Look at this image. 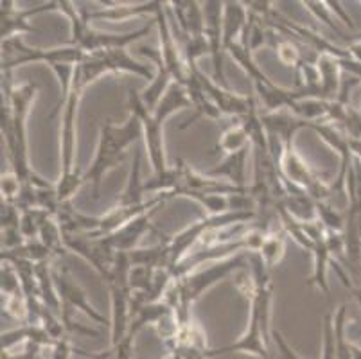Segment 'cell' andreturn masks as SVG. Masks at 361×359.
I'll return each instance as SVG.
<instances>
[{"mask_svg": "<svg viewBox=\"0 0 361 359\" xmlns=\"http://www.w3.org/2000/svg\"><path fill=\"white\" fill-rule=\"evenodd\" d=\"M245 266H250V253L246 252L238 253L234 257H228L225 261L214 262V264L209 266L207 269L189 273V275H183L171 282L169 289H167L166 296H164V300L171 305L178 325L192 320L191 309L203 293L209 291L212 286L223 281L225 276L245 268Z\"/></svg>", "mask_w": 361, "mask_h": 359, "instance_id": "obj_4", "label": "cell"}, {"mask_svg": "<svg viewBox=\"0 0 361 359\" xmlns=\"http://www.w3.org/2000/svg\"><path fill=\"white\" fill-rule=\"evenodd\" d=\"M22 182L13 173L2 174V182H0V190H2V202L13 203L15 205L20 194Z\"/></svg>", "mask_w": 361, "mask_h": 359, "instance_id": "obj_27", "label": "cell"}, {"mask_svg": "<svg viewBox=\"0 0 361 359\" xmlns=\"http://www.w3.org/2000/svg\"><path fill=\"white\" fill-rule=\"evenodd\" d=\"M60 11H63L67 18L71 20V45L81 49L85 54L110 51V49H126L128 45L147 36L151 31V24H147L146 28H140L133 32H126V35H108V32L94 31L88 25V20L81 15L80 9L75 8L74 2L61 0Z\"/></svg>", "mask_w": 361, "mask_h": 359, "instance_id": "obj_7", "label": "cell"}, {"mask_svg": "<svg viewBox=\"0 0 361 359\" xmlns=\"http://www.w3.org/2000/svg\"><path fill=\"white\" fill-rule=\"evenodd\" d=\"M162 207L164 205H160V207H157V209L149 210V212L142 214V216H139L137 219H133L131 223H128L126 226L119 229L117 232L111 233V236L104 237V239L108 241V245H110L111 248L119 253L133 252L137 246V243L140 241V237H142L144 233L149 232V230H155L153 229V223H151V217H153V214L155 212H159Z\"/></svg>", "mask_w": 361, "mask_h": 359, "instance_id": "obj_15", "label": "cell"}, {"mask_svg": "<svg viewBox=\"0 0 361 359\" xmlns=\"http://www.w3.org/2000/svg\"><path fill=\"white\" fill-rule=\"evenodd\" d=\"M350 150H353V154L361 162V138H350Z\"/></svg>", "mask_w": 361, "mask_h": 359, "instance_id": "obj_29", "label": "cell"}, {"mask_svg": "<svg viewBox=\"0 0 361 359\" xmlns=\"http://www.w3.org/2000/svg\"><path fill=\"white\" fill-rule=\"evenodd\" d=\"M142 173V151L137 150L135 157H133V164H131L130 176H128V183L124 187L123 193L116 200L117 207H140L147 202L144 200V182L140 178Z\"/></svg>", "mask_w": 361, "mask_h": 359, "instance_id": "obj_20", "label": "cell"}, {"mask_svg": "<svg viewBox=\"0 0 361 359\" xmlns=\"http://www.w3.org/2000/svg\"><path fill=\"white\" fill-rule=\"evenodd\" d=\"M183 108H192L191 99H189L187 92L176 83L171 85L169 90L164 94L162 101L155 108V111L147 110L139 92L133 90V88L128 90V110H130V114L137 115L142 123L144 144H146L147 157H149L151 167H153V176L160 178L171 169L166 160V150H164V123L175 111L183 110Z\"/></svg>", "mask_w": 361, "mask_h": 359, "instance_id": "obj_3", "label": "cell"}, {"mask_svg": "<svg viewBox=\"0 0 361 359\" xmlns=\"http://www.w3.org/2000/svg\"><path fill=\"white\" fill-rule=\"evenodd\" d=\"M63 241L65 248L80 253L85 261L90 262L101 273L103 279L110 275L119 252L111 248L104 237H92L88 233H78V236H63Z\"/></svg>", "mask_w": 361, "mask_h": 359, "instance_id": "obj_12", "label": "cell"}, {"mask_svg": "<svg viewBox=\"0 0 361 359\" xmlns=\"http://www.w3.org/2000/svg\"><path fill=\"white\" fill-rule=\"evenodd\" d=\"M354 284L360 286V288H361V269H360V275H357V279H356V281H354Z\"/></svg>", "mask_w": 361, "mask_h": 359, "instance_id": "obj_31", "label": "cell"}, {"mask_svg": "<svg viewBox=\"0 0 361 359\" xmlns=\"http://www.w3.org/2000/svg\"><path fill=\"white\" fill-rule=\"evenodd\" d=\"M318 75H320V99L334 101L341 88V65L340 58L331 54H320L314 59Z\"/></svg>", "mask_w": 361, "mask_h": 359, "instance_id": "obj_16", "label": "cell"}, {"mask_svg": "<svg viewBox=\"0 0 361 359\" xmlns=\"http://www.w3.org/2000/svg\"><path fill=\"white\" fill-rule=\"evenodd\" d=\"M85 85L81 83L80 75L74 71V79L63 103V115H61V178L56 190L60 203H68L80 187L83 185V174L75 171V117L80 107L81 95Z\"/></svg>", "mask_w": 361, "mask_h": 359, "instance_id": "obj_6", "label": "cell"}, {"mask_svg": "<svg viewBox=\"0 0 361 359\" xmlns=\"http://www.w3.org/2000/svg\"><path fill=\"white\" fill-rule=\"evenodd\" d=\"M137 52H139L140 56H144V58H147L151 61V63H155L157 67V75L155 79L151 81L149 87L144 88L142 94H140V97H142V103L146 104V108L149 111H155V108L159 107V103L162 101L164 94H166L167 90H169V87L173 83V78H171L169 71L166 68V63H164L162 59V52H160V49H153V47H146V45H140L139 49H137Z\"/></svg>", "mask_w": 361, "mask_h": 359, "instance_id": "obj_14", "label": "cell"}, {"mask_svg": "<svg viewBox=\"0 0 361 359\" xmlns=\"http://www.w3.org/2000/svg\"><path fill=\"white\" fill-rule=\"evenodd\" d=\"M248 153L250 147L238 151V153L226 154L219 166L212 167L207 171V176L212 178H226V182L232 185L239 187V189H248L250 185H246V160H248Z\"/></svg>", "mask_w": 361, "mask_h": 359, "instance_id": "obj_17", "label": "cell"}, {"mask_svg": "<svg viewBox=\"0 0 361 359\" xmlns=\"http://www.w3.org/2000/svg\"><path fill=\"white\" fill-rule=\"evenodd\" d=\"M140 137H144L142 123L133 114H130V117H128L123 126H117L111 121L101 124L96 158L90 164V167L83 173V183H92L96 200L99 197L101 183H103L108 171H111L123 162L128 147L133 146Z\"/></svg>", "mask_w": 361, "mask_h": 359, "instance_id": "obj_5", "label": "cell"}, {"mask_svg": "<svg viewBox=\"0 0 361 359\" xmlns=\"http://www.w3.org/2000/svg\"><path fill=\"white\" fill-rule=\"evenodd\" d=\"M218 147L226 154L238 153V151L250 147V137H248V131H246V128L243 126V123L228 128V130L223 133V137L219 138Z\"/></svg>", "mask_w": 361, "mask_h": 359, "instance_id": "obj_24", "label": "cell"}, {"mask_svg": "<svg viewBox=\"0 0 361 359\" xmlns=\"http://www.w3.org/2000/svg\"><path fill=\"white\" fill-rule=\"evenodd\" d=\"M360 114H361V110H360Z\"/></svg>", "mask_w": 361, "mask_h": 359, "instance_id": "obj_32", "label": "cell"}, {"mask_svg": "<svg viewBox=\"0 0 361 359\" xmlns=\"http://www.w3.org/2000/svg\"><path fill=\"white\" fill-rule=\"evenodd\" d=\"M54 282L61 298V322H63L67 331H78L85 332V334H97V332L92 331V329L74 324L72 315H74L75 311L85 312V315L90 316V320L96 322V324H108L106 318L88 302L87 293H85L83 288L74 281V276L71 275V272H68L67 268H61L58 269V272H54Z\"/></svg>", "mask_w": 361, "mask_h": 359, "instance_id": "obj_10", "label": "cell"}, {"mask_svg": "<svg viewBox=\"0 0 361 359\" xmlns=\"http://www.w3.org/2000/svg\"><path fill=\"white\" fill-rule=\"evenodd\" d=\"M250 266L252 273H254V281H252L250 289H246V293L250 295L248 329L235 343L207 352V355L226 354V352H250V354H257L262 359H271L268 347H266L268 334H270V312L271 298H274L271 269L262 262L259 253H250Z\"/></svg>", "mask_w": 361, "mask_h": 359, "instance_id": "obj_2", "label": "cell"}, {"mask_svg": "<svg viewBox=\"0 0 361 359\" xmlns=\"http://www.w3.org/2000/svg\"><path fill=\"white\" fill-rule=\"evenodd\" d=\"M0 6H2V9H0V22H2L0 36H2V39L13 38V36H20L22 32H36V29L32 28V25H29V16L60 9V2H47V4L38 6V8L25 9V11L13 8L15 2H11V0H6V2L2 0V4Z\"/></svg>", "mask_w": 361, "mask_h": 359, "instance_id": "obj_13", "label": "cell"}, {"mask_svg": "<svg viewBox=\"0 0 361 359\" xmlns=\"http://www.w3.org/2000/svg\"><path fill=\"white\" fill-rule=\"evenodd\" d=\"M75 72L80 75L85 88L108 72H131V74H137L149 81H153L157 75L153 74L149 65L139 63L131 58L126 49H110V51L85 54L83 61L75 67Z\"/></svg>", "mask_w": 361, "mask_h": 359, "instance_id": "obj_9", "label": "cell"}, {"mask_svg": "<svg viewBox=\"0 0 361 359\" xmlns=\"http://www.w3.org/2000/svg\"><path fill=\"white\" fill-rule=\"evenodd\" d=\"M331 8V11H333L334 18H338L343 25H347V28L350 29V31H356V24H354V20L350 18L349 13L345 11V8H343V4L341 2H327Z\"/></svg>", "mask_w": 361, "mask_h": 359, "instance_id": "obj_28", "label": "cell"}, {"mask_svg": "<svg viewBox=\"0 0 361 359\" xmlns=\"http://www.w3.org/2000/svg\"><path fill=\"white\" fill-rule=\"evenodd\" d=\"M85 52L81 49L68 45V47H56V49H36L29 47L20 36L2 39V59H0V68L2 74L13 72V68L22 67L27 63H36V61H45L51 68L58 65H78L83 61Z\"/></svg>", "mask_w": 361, "mask_h": 359, "instance_id": "obj_8", "label": "cell"}, {"mask_svg": "<svg viewBox=\"0 0 361 359\" xmlns=\"http://www.w3.org/2000/svg\"><path fill=\"white\" fill-rule=\"evenodd\" d=\"M286 230L282 229V226L279 230L274 229L271 232L266 233L261 250L257 253L262 259V262L270 269H274L277 266V262L282 259V255H284V250H286Z\"/></svg>", "mask_w": 361, "mask_h": 359, "instance_id": "obj_22", "label": "cell"}, {"mask_svg": "<svg viewBox=\"0 0 361 359\" xmlns=\"http://www.w3.org/2000/svg\"><path fill=\"white\" fill-rule=\"evenodd\" d=\"M38 94V83H24L13 87L11 72L2 74V111H0V130L8 151L11 173L22 183L31 182L44 185L47 180L35 173L29 166L27 153V115Z\"/></svg>", "mask_w": 361, "mask_h": 359, "instance_id": "obj_1", "label": "cell"}, {"mask_svg": "<svg viewBox=\"0 0 361 359\" xmlns=\"http://www.w3.org/2000/svg\"><path fill=\"white\" fill-rule=\"evenodd\" d=\"M202 6L203 16H205V36L207 44H209V54L212 59V68H214V81L221 85L223 88H228L225 67H223V52H225V45H223V9H225V2L207 0V2H202Z\"/></svg>", "mask_w": 361, "mask_h": 359, "instance_id": "obj_11", "label": "cell"}, {"mask_svg": "<svg viewBox=\"0 0 361 359\" xmlns=\"http://www.w3.org/2000/svg\"><path fill=\"white\" fill-rule=\"evenodd\" d=\"M302 6H306V8L310 9V11L313 13L318 20L326 22V24L329 25L334 32H338L340 36H343V31L338 28L336 18H333V11H331V8L327 2H302Z\"/></svg>", "mask_w": 361, "mask_h": 359, "instance_id": "obj_26", "label": "cell"}, {"mask_svg": "<svg viewBox=\"0 0 361 359\" xmlns=\"http://www.w3.org/2000/svg\"><path fill=\"white\" fill-rule=\"evenodd\" d=\"M166 2H142V4H116L114 8L99 9V11H85L80 9L81 15L90 22V20H124L133 15H149L155 18L157 13L164 8Z\"/></svg>", "mask_w": 361, "mask_h": 359, "instance_id": "obj_19", "label": "cell"}, {"mask_svg": "<svg viewBox=\"0 0 361 359\" xmlns=\"http://www.w3.org/2000/svg\"><path fill=\"white\" fill-rule=\"evenodd\" d=\"M317 219L331 232L343 233L345 230V214L338 212L329 202H317Z\"/></svg>", "mask_w": 361, "mask_h": 359, "instance_id": "obj_25", "label": "cell"}, {"mask_svg": "<svg viewBox=\"0 0 361 359\" xmlns=\"http://www.w3.org/2000/svg\"><path fill=\"white\" fill-rule=\"evenodd\" d=\"M350 293H353V296H354V298H356L357 305H360V309H361V288H360V286L354 284V288L350 289Z\"/></svg>", "mask_w": 361, "mask_h": 359, "instance_id": "obj_30", "label": "cell"}, {"mask_svg": "<svg viewBox=\"0 0 361 359\" xmlns=\"http://www.w3.org/2000/svg\"><path fill=\"white\" fill-rule=\"evenodd\" d=\"M313 259H314L313 275L310 276L307 284L320 289V291L329 298L331 289H329V282H327V268H329V264H333L334 259H333V253H331L329 250V245H327V230L326 233H324V236L317 241V246H314L313 250Z\"/></svg>", "mask_w": 361, "mask_h": 359, "instance_id": "obj_21", "label": "cell"}, {"mask_svg": "<svg viewBox=\"0 0 361 359\" xmlns=\"http://www.w3.org/2000/svg\"><path fill=\"white\" fill-rule=\"evenodd\" d=\"M38 239L54 253V257L63 253V250H67L63 241V230H61L60 223H58L56 216H52V214H47L44 221H42Z\"/></svg>", "mask_w": 361, "mask_h": 359, "instance_id": "obj_23", "label": "cell"}, {"mask_svg": "<svg viewBox=\"0 0 361 359\" xmlns=\"http://www.w3.org/2000/svg\"><path fill=\"white\" fill-rule=\"evenodd\" d=\"M250 13L246 9L245 2H225L223 9V45L225 51L232 44L238 42L245 32L246 24H248Z\"/></svg>", "mask_w": 361, "mask_h": 359, "instance_id": "obj_18", "label": "cell"}]
</instances>
